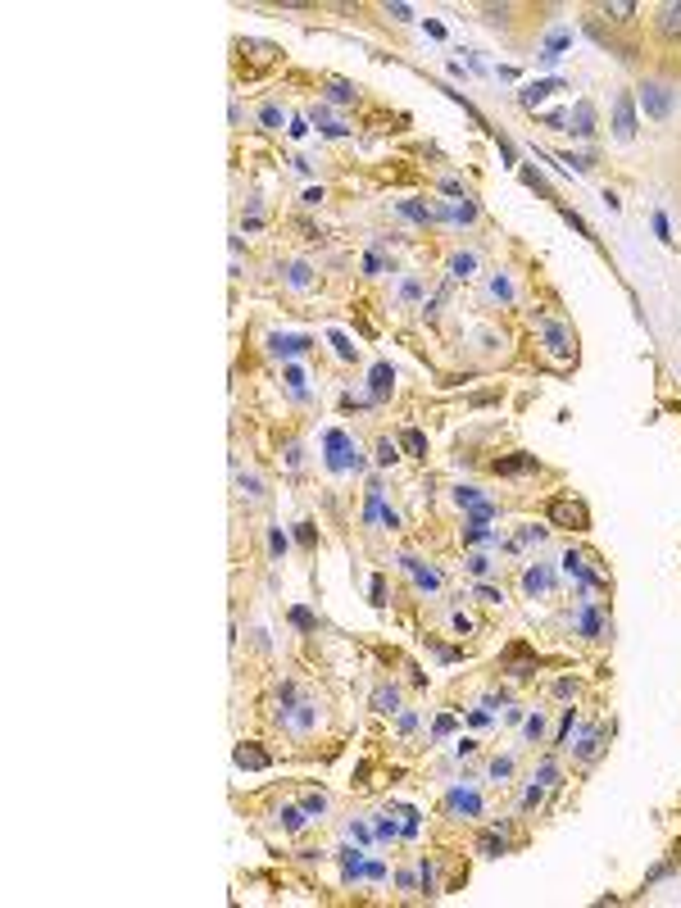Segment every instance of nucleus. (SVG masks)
<instances>
[{"label":"nucleus","instance_id":"24","mask_svg":"<svg viewBox=\"0 0 681 908\" xmlns=\"http://www.w3.org/2000/svg\"><path fill=\"white\" fill-rule=\"evenodd\" d=\"M423 886L436 890V868H432V863H423Z\"/></svg>","mask_w":681,"mask_h":908},{"label":"nucleus","instance_id":"21","mask_svg":"<svg viewBox=\"0 0 681 908\" xmlns=\"http://www.w3.org/2000/svg\"><path fill=\"white\" fill-rule=\"evenodd\" d=\"M545 582H550V577H545V573H541V568H536V573H527V591H541V586H545Z\"/></svg>","mask_w":681,"mask_h":908},{"label":"nucleus","instance_id":"23","mask_svg":"<svg viewBox=\"0 0 681 908\" xmlns=\"http://www.w3.org/2000/svg\"><path fill=\"white\" fill-rule=\"evenodd\" d=\"M282 818H287V831H300V822H305V818H300V809H287Z\"/></svg>","mask_w":681,"mask_h":908},{"label":"nucleus","instance_id":"10","mask_svg":"<svg viewBox=\"0 0 681 908\" xmlns=\"http://www.w3.org/2000/svg\"><path fill=\"white\" fill-rule=\"evenodd\" d=\"M600 750H604V731L595 727L591 736H586V741H582V750H577V759H582V763H595V759H600Z\"/></svg>","mask_w":681,"mask_h":908},{"label":"nucleus","instance_id":"13","mask_svg":"<svg viewBox=\"0 0 681 908\" xmlns=\"http://www.w3.org/2000/svg\"><path fill=\"white\" fill-rule=\"evenodd\" d=\"M395 704H400L395 686H377V691H373V709H377V713H395Z\"/></svg>","mask_w":681,"mask_h":908},{"label":"nucleus","instance_id":"20","mask_svg":"<svg viewBox=\"0 0 681 908\" xmlns=\"http://www.w3.org/2000/svg\"><path fill=\"white\" fill-rule=\"evenodd\" d=\"M332 100H355V87H346V82H332Z\"/></svg>","mask_w":681,"mask_h":908},{"label":"nucleus","instance_id":"16","mask_svg":"<svg viewBox=\"0 0 681 908\" xmlns=\"http://www.w3.org/2000/svg\"><path fill=\"white\" fill-rule=\"evenodd\" d=\"M282 119H287V114H282V105H264V109H259V123H264L268 132L282 128Z\"/></svg>","mask_w":681,"mask_h":908},{"label":"nucleus","instance_id":"8","mask_svg":"<svg viewBox=\"0 0 681 908\" xmlns=\"http://www.w3.org/2000/svg\"><path fill=\"white\" fill-rule=\"evenodd\" d=\"M491 468H495V473H504V477H518V473H536L541 464H536L532 454H523V459H495Z\"/></svg>","mask_w":681,"mask_h":908},{"label":"nucleus","instance_id":"1","mask_svg":"<svg viewBox=\"0 0 681 908\" xmlns=\"http://www.w3.org/2000/svg\"><path fill=\"white\" fill-rule=\"evenodd\" d=\"M650 32L663 46H681V0H663L650 10Z\"/></svg>","mask_w":681,"mask_h":908},{"label":"nucleus","instance_id":"11","mask_svg":"<svg viewBox=\"0 0 681 908\" xmlns=\"http://www.w3.org/2000/svg\"><path fill=\"white\" fill-rule=\"evenodd\" d=\"M477 849H482L486 859H495V854H504V849H509V840H504V836H500V827H495V831H486V836L477 840Z\"/></svg>","mask_w":681,"mask_h":908},{"label":"nucleus","instance_id":"4","mask_svg":"<svg viewBox=\"0 0 681 908\" xmlns=\"http://www.w3.org/2000/svg\"><path fill=\"white\" fill-rule=\"evenodd\" d=\"M591 14L609 19V28H632V23H636V14H641V10H636L632 0H604V5H595Z\"/></svg>","mask_w":681,"mask_h":908},{"label":"nucleus","instance_id":"6","mask_svg":"<svg viewBox=\"0 0 681 908\" xmlns=\"http://www.w3.org/2000/svg\"><path fill=\"white\" fill-rule=\"evenodd\" d=\"M613 132H618L622 141L636 137V109H632V96H627V91H622L618 105H613Z\"/></svg>","mask_w":681,"mask_h":908},{"label":"nucleus","instance_id":"18","mask_svg":"<svg viewBox=\"0 0 681 908\" xmlns=\"http://www.w3.org/2000/svg\"><path fill=\"white\" fill-rule=\"evenodd\" d=\"M241 495L246 500H264V482L259 477H241Z\"/></svg>","mask_w":681,"mask_h":908},{"label":"nucleus","instance_id":"22","mask_svg":"<svg viewBox=\"0 0 681 908\" xmlns=\"http://www.w3.org/2000/svg\"><path fill=\"white\" fill-rule=\"evenodd\" d=\"M554 695H563V700H568V695H577V681H568V677H563L559 686H554Z\"/></svg>","mask_w":681,"mask_h":908},{"label":"nucleus","instance_id":"9","mask_svg":"<svg viewBox=\"0 0 681 908\" xmlns=\"http://www.w3.org/2000/svg\"><path fill=\"white\" fill-rule=\"evenodd\" d=\"M473 273H477V255H473V250H459V255L450 259V277L464 282V277H473Z\"/></svg>","mask_w":681,"mask_h":908},{"label":"nucleus","instance_id":"14","mask_svg":"<svg viewBox=\"0 0 681 908\" xmlns=\"http://www.w3.org/2000/svg\"><path fill=\"white\" fill-rule=\"evenodd\" d=\"M309 282H314V268H309V264H291V268H287V287L305 291Z\"/></svg>","mask_w":681,"mask_h":908},{"label":"nucleus","instance_id":"5","mask_svg":"<svg viewBox=\"0 0 681 908\" xmlns=\"http://www.w3.org/2000/svg\"><path fill=\"white\" fill-rule=\"evenodd\" d=\"M586 32H591V37H595V41H600V46L618 50L622 60H636V50H632V46H627V41H622V37H618V32H613V28H604V23H600V19H595V14H591V19H586Z\"/></svg>","mask_w":681,"mask_h":908},{"label":"nucleus","instance_id":"19","mask_svg":"<svg viewBox=\"0 0 681 908\" xmlns=\"http://www.w3.org/2000/svg\"><path fill=\"white\" fill-rule=\"evenodd\" d=\"M405 445H409V454L427 459V436H423V432H405Z\"/></svg>","mask_w":681,"mask_h":908},{"label":"nucleus","instance_id":"7","mask_svg":"<svg viewBox=\"0 0 681 908\" xmlns=\"http://www.w3.org/2000/svg\"><path fill=\"white\" fill-rule=\"evenodd\" d=\"M545 346H550V355H559V359L573 355V336H568V327H563V323H545Z\"/></svg>","mask_w":681,"mask_h":908},{"label":"nucleus","instance_id":"15","mask_svg":"<svg viewBox=\"0 0 681 908\" xmlns=\"http://www.w3.org/2000/svg\"><path fill=\"white\" fill-rule=\"evenodd\" d=\"M237 763H241V768H268V754H264V750H246V745H241V750H237Z\"/></svg>","mask_w":681,"mask_h":908},{"label":"nucleus","instance_id":"25","mask_svg":"<svg viewBox=\"0 0 681 908\" xmlns=\"http://www.w3.org/2000/svg\"><path fill=\"white\" fill-rule=\"evenodd\" d=\"M491 772H495V777H509V772H514V763H509V759H495Z\"/></svg>","mask_w":681,"mask_h":908},{"label":"nucleus","instance_id":"12","mask_svg":"<svg viewBox=\"0 0 681 908\" xmlns=\"http://www.w3.org/2000/svg\"><path fill=\"white\" fill-rule=\"evenodd\" d=\"M573 123H577L573 132H582V137H591V132H595V109L586 105V100H582V105L573 109Z\"/></svg>","mask_w":681,"mask_h":908},{"label":"nucleus","instance_id":"17","mask_svg":"<svg viewBox=\"0 0 681 908\" xmlns=\"http://www.w3.org/2000/svg\"><path fill=\"white\" fill-rule=\"evenodd\" d=\"M395 459H400L395 441H391V436H382V441H377V464H395Z\"/></svg>","mask_w":681,"mask_h":908},{"label":"nucleus","instance_id":"3","mask_svg":"<svg viewBox=\"0 0 681 908\" xmlns=\"http://www.w3.org/2000/svg\"><path fill=\"white\" fill-rule=\"evenodd\" d=\"M550 523L554 527H573V532H582V527H591V514H586V504L568 500V495H559V500H550Z\"/></svg>","mask_w":681,"mask_h":908},{"label":"nucleus","instance_id":"2","mask_svg":"<svg viewBox=\"0 0 681 908\" xmlns=\"http://www.w3.org/2000/svg\"><path fill=\"white\" fill-rule=\"evenodd\" d=\"M641 105H645L650 119H668V114H672V87H668V82H659V78H645L641 82Z\"/></svg>","mask_w":681,"mask_h":908}]
</instances>
